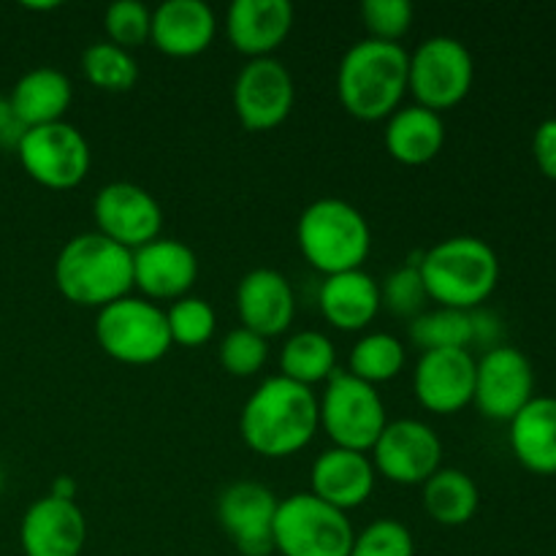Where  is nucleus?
<instances>
[{"mask_svg": "<svg viewBox=\"0 0 556 556\" xmlns=\"http://www.w3.org/2000/svg\"><path fill=\"white\" fill-rule=\"evenodd\" d=\"M320 429L318 394L275 375L248 396L239 416L244 445L266 459H286L313 443Z\"/></svg>", "mask_w": 556, "mask_h": 556, "instance_id": "obj_1", "label": "nucleus"}, {"mask_svg": "<svg viewBox=\"0 0 556 556\" xmlns=\"http://www.w3.org/2000/svg\"><path fill=\"white\" fill-rule=\"evenodd\" d=\"M410 54L402 43L364 38L353 43L337 71V96L351 117L364 123L389 119L407 92Z\"/></svg>", "mask_w": 556, "mask_h": 556, "instance_id": "obj_2", "label": "nucleus"}, {"mask_svg": "<svg viewBox=\"0 0 556 556\" xmlns=\"http://www.w3.org/2000/svg\"><path fill=\"white\" fill-rule=\"evenodd\" d=\"M54 286L71 304L109 307L134 291V253L98 231L76 233L54 261Z\"/></svg>", "mask_w": 556, "mask_h": 556, "instance_id": "obj_3", "label": "nucleus"}, {"mask_svg": "<svg viewBox=\"0 0 556 556\" xmlns=\"http://www.w3.org/2000/svg\"><path fill=\"white\" fill-rule=\"evenodd\" d=\"M427 296L448 309L472 313L500 282V258L478 237H451L429 248L416 261Z\"/></svg>", "mask_w": 556, "mask_h": 556, "instance_id": "obj_4", "label": "nucleus"}, {"mask_svg": "<svg viewBox=\"0 0 556 556\" xmlns=\"http://www.w3.org/2000/svg\"><path fill=\"white\" fill-rule=\"evenodd\" d=\"M296 244L304 261L324 277L362 269L372 250V231L362 212L348 201L318 199L296 223Z\"/></svg>", "mask_w": 556, "mask_h": 556, "instance_id": "obj_5", "label": "nucleus"}, {"mask_svg": "<svg viewBox=\"0 0 556 556\" xmlns=\"http://www.w3.org/2000/svg\"><path fill=\"white\" fill-rule=\"evenodd\" d=\"M98 348L128 367H150L172 351L166 309L139 296H125L96 315Z\"/></svg>", "mask_w": 556, "mask_h": 556, "instance_id": "obj_6", "label": "nucleus"}, {"mask_svg": "<svg viewBox=\"0 0 556 556\" xmlns=\"http://www.w3.org/2000/svg\"><path fill=\"white\" fill-rule=\"evenodd\" d=\"M320 429L329 434L334 448L372 451L380 432L386 429L383 396L375 386L353 378L351 372L337 369L324 383V394L318 396Z\"/></svg>", "mask_w": 556, "mask_h": 556, "instance_id": "obj_7", "label": "nucleus"}, {"mask_svg": "<svg viewBox=\"0 0 556 556\" xmlns=\"http://www.w3.org/2000/svg\"><path fill=\"white\" fill-rule=\"evenodd\" d=\"M351 519L315 494L280 500L275 516V552L282 556H348L353 546Z\"/></svg>", "mask_w": 556, "mask_h": 556, "instance_id": "obj_8", "label": "nucleus"}, {"mask_svg": "<svg viewBox=\"0 0 556 556\" xmlns=\"http://www.w3.org/2000/svg\"><path fill=\"white\" fill-rule=\"evenodd\" d=\"M476 81V60L470 49L451 36H432L410 54L407 90L418 106L429 112H448L459 106Z\"/></svg>", "mask_w": 556, "mask_h": 556, "instance_id": "obj_9", "label": "nucleus"}, {"mask_svg": "<svg viewBox=\"0 0 556 556\" xmlns=\"http://www.w3.org/2000/svg\"><path fill=\"white\" fill-rule=\"evenodd\" d=\"M22 168L33 182L49 190H71L90 172V144L71 123L27 128L16 147Z\"/></svg>", "mask_w": 556, "mask_h": 556, "instance_id": "obj_10", "label": "nucleus"}, {"mask_svg": "<svg viewBox=\"0 0 556 556\" xmlns=\"http://www.w3.org/2000/svg\"><path fill=\"white\" fill-rule=\"evenodd\" d=\"M532 400H535V369L519 348L497 345L476 358L472 402L483 418L510 424Z\"/></svg>", "mask_w": 556, "mask_h": 556, "instance_id": "obj_11", "label": "nucleus"}, {"mask_svg": "<svg viewBox=\"0 0 556 556\" xmlns=\"http://www.w3.org/2000/svg\"><path fill=\"white\" fill-rule=\"evenodd\" d=\"M375 472L396 486H424L443 459V443L438 432L416 418L389 421L378 443L369 451Z\"/></svg>", "mask_w": 556, "mask_h": 556, "instance_id": "obj_12", "label": "nucleus"}, {"mask_svg": "<svg viewBox=\"0 0 556 556\" xmlns=\"http://www.w3.org/2000/svg\"><path fill=\"white\" fill-rule=\"evenodd\" d=\"M96 231L136 253L144 244L161 239L163 210L155 195L134 182L103 185L92 201Z\"/></svg>", "mask_w": 556, "mask_h": 556, "instance_id": "obj_13", "label": "nucleus"}, {"mask_svg": "<svg viewBox=\"0 0 556 556\" xmlns=\"http://www.w3.org/2000/svg\"><path fill=\"white\" fill-rule=\"evenodd\" d=\"M296 101L293 76L280 60H250L233 81V112L250 134H266L282 125Z\"/></svg>", "mask_w": 556, "mask_h": 556, "instance_id": "obj_14", "label": "nucleus"}, {"mask_svg": "<svg viewBox=\"0 0 556 556\" xmlns=\"http://www.w3.org/2000/svg\"><path fill=\"white\" fill-rule=\"evenodd\" d=\"M277 497L255 481H237L223 489L217 500V519L233 546L244 556H269L275 552Z\"/></svg>", "mask_w": 556, "mask_h": 556, "instance_id": "obj_15", "label": "nucleus"}, {"mask_svg": "<svg viewBox=\"0 0 556 556\" xmlns=\"http://www.w3.org/2000/svg\"><path fill=\"white\" fill-rule=\"evenodd\" d=\"M413 389L424 410L454 416L472 405L476 394V358L470 351H424L413 372Z\"/></svg>", "mask_w": 556, "mask_h": 556, "instance_id": "obj_16", "label": "nucleus"}, {"mask_svg": "<svg viewBox=\"0 0 556 556\" xmlns=\"http://www.w3.org/2000/svg\"><path fill=\"white\" fill-rule=\"evenodd\" d=\"M199 280V258L179 239H155L134 253V288L147 302H177L190 296Z\"/></svg>", "mask_w": 556, "mask_h": 556, "instance_id": "obj_17", "label": "nucleus"}, {"mask_svg": "<svg viewBox=\"0 0 556 556\" xmlns=\"http://www.w3.org/2000/svg\"><path fill=\"white\" fill-rule=\"evenodd\" d=\"M20 543L25 556H79L87 543L85 514L71 500L47 494L22 516Z\"/></svg>", "mask_w": 556, "mask_h": 556, "instance_id": "obj_18", "label": "nucleus"}, {"mask_svg": "<svg viewBox=\"0 0 556 556\" xmlns=\"http://www.w3.org/2000/svg\"><path fill=\"white\" fill-rule=\"evenodd\" d=\"M237 313L244 329L258 337L286 334L296 315V296L286 275L277 269H253L237 286Z\"/></svg>", "mask_w": 556, "mask_h": 556, "instance_id": "obj_19", "label": "nucleus"}, {"mask_svg": "<svg viewBox=\"0 0 556 556\" xmlns=\"http://www.w3.org/2000/svg\"><path fill=\"white\" fill-rule=\"evenodd\" d=\"M375 467L372 459L362 451L334 448L318 456L309 470V494L324 500L331 508L348 510L367 503L375 492Z\"/></svg>", "mask_w": 556, "mask_h": 556, "instance_id": "obj_20", "label": "nucleus"}, {"mask_svg": "<svg viewBox=\"0 0 556 556\" xmlns=\"http://www.w3.org/2000/svg\"><path fill=\"white\" fill-rule=\"evenodd\" d=\"M293 27L288 0H233L226 11V36L239 54L250 60L271 58Z\"/></svg>", "mask_w": 556, "mask_h": 556, "instance_id": "obj_21", "label": "nucleus"}, {"mask_svg": "<svg viewBox=\"0 0 556 556\" xmlns=\"http://www.w3.org/2000/svg\"><path fill=\"white\" fill-rule=\"evenodd\" d=\"M217 36V16L204 0H166L152 11L150 41L168 58H195Z\"/></svg>", "mask_w": 556, "mask_h": 556, "instance_id": "obj_22", "label": "nucleus"}, {"mask_svg": "<svg viewBox=\"0 0 556 556\" xmlns=\"http://www.w3.org/2000/svg\"><path fill=\"white\" fill-rule=\"evenodd\" d=\"M320 313L326 324L340 331H364L375 318L380 307V282L364 269L342 271V275L324 277L318 291Z\"/></svg>", "mask_w": 556, "mask_h": 556, "instance_id": "obj_23", "label": "nucleus"}, {"mask_svg": "<svg viewBox=\"0 0 556 556\" xmlns=\"http://www.w3.org/2000/svg\"><path fill=\"white\" fill-rule=\"evenodd\" d=\"M386 150L402 166H427L445 144V123L438 112L418 106H400L386 123Z\"/></svg>", "mask_w": 556, "mask_h": 556, "instance_id": "obj_24", "label": "nucleus"}, {"mask_svg": "<svg viewBox=\"0 0 556 556\" xmlns=\"http://www.w3.org/2000/svg\"><path fill=\"white\" fill-rule=\"evenodd\" d=\"M510 448L535 476H556V396H535L510 421Z\"/></svg>", "mask_w": 556, "mask_h": 556, "instance_id": "obj_25", "label": "nucleus"}, {"mask_svg": "<svg viewBox=\"0 0 556 556\" xmlns=\"http://www.w3.org/2000/svg\"><path fill=\"white\" fill-rule=\"evenodd\" d=\"M9 101L25 128H41V125L63 123L74 101V87L63 71L41 65L20 76Z\"/></svg>", "mask_w": 556, "mask_h": 556, "instance_id": "obj_26", "label": "nucleus"}, {"mask_svg": "<svg viewBox=\"0 0 556 556\" xmlns=\"http://www.w3.org/2000/svg\"><path fill=\"white\" fill-rule=\"evenodd\" d=\"M421 503L429 519L443 527H465L476 519L481 492L478 483L456 467H440L421 486Z\"/></svg>", "mask_w": 556, "mask_h": 556, "instance_id": "obj_27", "label": "nucleus"}, {"mask_svg": "<svg viewBox=\"0 0 556 556\" xmlns=\"http://www.w3.org/2000/svg\"><path fill=\"white\" fill-rule=\"evenodd\" d=\"M337 372L334 342L315 329H302L286 340L280 351V375L299 386L326 383Z\"/></svg>", "mask_w": 556, "mask_h": 556, "instance_id": "obj_28", "label": "nucleus"}, {"mask_svg": "<svg viewBox=\"0 0 556 556\" xmlns=\"http://www.w3.org/2000/svg\"><path fill=\"white\" fill-rule=\"evenodd\" d=\"M405 362L407 351L400 337L386 334V331H369L353 345L351 358H348V372L364 383L378 386L400 378Z\"/></svg>", "mask_w": 556, "mask_h": 556, "instance_id": "obj_29", "label": "nucleus"}, {"mask_svg": "<svg viewBox=\"0 0 556 556\" xmlns=\"http://www.w3.org/2000/svg\"><path fill=\"white\" fill-rule=\"evenodd\" d=\"M410 340L421 351H448V348L470 351V345H476L472 313L448 307L429 309V313L424 309L418 318L410 320Z\"/></svg>", "mask_w": 556, "mask_h": 556, "instance_id": "obj_30", "label": "nucleus"}, {"mask_svg": "<svg viewBox=\"0 0 556 556\" xmlns=\"http://www.w3.org/2000/svg\"><path fill=\"white\" fill-rule=\"evenodd\" d=\"M81 74L96 90L128 92L139 81V65L134 54L109 41L90 43L81 52Z\"/></svg>", "mask_w": 556, "mask_h": 556, "instance_id": "obj_31", "label": "nucleus"}, {"mask_svg": "<svg viewBox=\"0 0 556 556\" xmlns=\"http://www.w3.org/2000/svg\"><path fill=\"white\" fill-rule=\"evenodd\" d=\"M168 334H172V345L182 348H201L212 340L217 326V315L210 302L199 296H182L172 302L166 309Z\"/></svg>", "mask_w": 556, "mask_h": 556, "instance_id": "obj_32", "label": "nucleus"}, {"mask_svg": "<svg viewBox=\"0 0 556 556\" xmlns=\"http://www.w3.org/2000/svg\"><path fill=\"white\" fill-rule=\"evenodd\" d=\"M109 43L125 49H139L150 41L152 33V9H147L139 0H117L103 14Z\"/></svg>", "mask_w": 556, "mask_h": 556, "instance_id": "obj_33", "label": "nucleus"}, {"mask_svg": "<svg viewBox=\"0 0 556 556\" xmlns=\"http://www.w3.org/2000/svg\"><path fill=\"white\" fill-rule=\"evenodd\" d=\"M266 358H269V340L258 337L255 331L239 326L223 337L220 367L233 378H253L264 369Z\"/></svg>", "mask_w": 556, "mask_h": 556, "instance_id": "obj_34", "label": "nucleus"}, {"mask_svg": "<svg viewBox=\"0 0 556 556\" xmlns=\"http://www.w3.org/2000/svg\"><path fill=\"white\" fill-rule=\"evenodd\" d=\"M348 556H416V543L402 521L378 519L353 538Z\"/></svg>", "mask_w": 556, "mask_h": 556, "instance_id": "obj_35", "label": "nucleus"}, {"mask_svg": "<svg viewBox=\"0 0 556 556\" xmlns=\"http://www.w3.org/2000/svg\"><path fill=\"white\" fill-rule=\"evenodd\" d=\"M380 302L386 309H391L400 318H418L424 313V304L429 302L427 288H424L421 275L416 264L400 266L391 271L380 286Z\"/></svg>", "mask_w": 556, "mask_h": 556, "instance_id": "obj_36", "label": "nucleus"}, {"mask_svg": "<svg viewBox=\"0 0 556 556\" xmlns=\"http://www.w3.org/2000/svg\"><path fill=\"white\" fill-rule=\"evenodd\" d=\"M362 22L372 41L400 43L413 25V3L407 0H364Z\"/></svg>", "mask_w": 556, "mask_h": 556, "instance_id": "obj_37", "label": "nucleus"}, {"mask_svg": "<svg viewBox=\"0 0 556 556\" xmlns=\"http://www.w3.org/2000/svg\"><path fill=\"white\" fill-rule=\"evenodd\" d=\"M532 157L546 179L556 182V117L543 119L532 136Z\"/></svg>", "mask_w": 556, "mask_h": 556, "instance_id": "obj_38", "label": "nucleus"}, {"mask_svg": "<svg viewBox=\"0 0 556 556\" xmlns=\"http://www.w3.org/2000/svg\"><path fill=\"white\" fill-rule=\"evenodd\" d=\"M27 134L25 123H22L20 117H16L14 106H11L9 98L0 96V147L3 150H14L20 147L22 136Z\"/></svg>", "mask_w": 556, "mask_h": 556, "instance_id": "obj_39", "label": "nucleus"}, {"mask_svg": "<svg viewBox=\"0 0 556 556\" xmlns=\"http://www.w3.org/2000/svg\"><path fill=\"white\" fill-rule=\"evenodd\" d=\"M76 492H79V486H76V481L74 478H68V476H60V478H54V483H52V497H58V500H71V503H76Z\"/></svg>", "mask_w": 556, "mask_h": 556, "instance_id": "obj_40", "label": "nucleus"}, {"mask_svg": "<svg viewBox=\"0 0 556 556\" xmlns=\"http://www.w3.org/2000/svg\"><path fill=\"white\" fill-rule=\"evenodd\" d=\"M0 489H3V467H0Z\"/></svg>", "mask_w": 556, "mask_h": 556, "instance_id": "obj_41", "label": "nucleus"}]
</instances>
